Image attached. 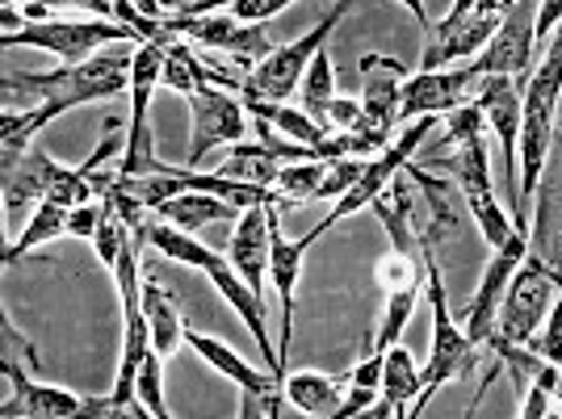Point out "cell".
Returning <instances> with one entry per match:
<instances>
[{"label":"cell","mask_w":562,"mask_h":419,"mask_svg":"<svg viewBox=\"0 0 562 419\" xmlns=\"http://www.w3.org/2000/svg\"><path fill=\"white\" fill-rule=\"evenodd\" d=\"M559 294H562V269L550 264L541 252H529V257L520 260V269L513 273V281H508V290H504L495 331L508 336V340H520V344H533L538 331L546 327V319H550Z\"/></svg>","instance_id":"2"},{"label":"cell","mask_w":562,"mask_h":419,"mask_svg":"<svg viewBox=\"0 0 562 419\" xmlns=\"http://www.w3.org/2000/svg\"><path fill=\"white\" fill-rule=\"evenodd\" d=\"M206 278H211V285L218 290V298L239 315V324L252 331V340L260 344V356H265V370L278 373L281 386H285V370H281V356H278V349H273V340H269V324H265V303H260V294L235 273L232 257L223 260V264H214Z\"/></svg>","instance_id":"17"},{"label":"cell","mask_w":562,"mask_h":419,"mask_svg":"<svg viewBox=\"0 0 562 419\" xmlns=\"http://www.w3.org/2000/svg\"><path fill=\"white\" fill-rule=\"evenodd\" d=\"M504 22V4L499 0H483L474 13H467L462 22H432L428 25V43H424L420 68L437 71L446 64H470L479 50L495 38V30Z\"/></svg>","instance_id":"11"},{"label":"cell","mask_w":562,"mask_h":419,"mask_svg":"<svg viewBox=\"0 0 562 419\" xmlns=\"http://www.w3.org/2000/svg\"><path fill=\"white\" fill-rule=\"evenodd\" d=\"M554 403H562V377H559V390H554Z\"/></svg>","instance_id":"39"},{"label":"cell","mask_w":562,"mask_h":419,"mask_svg":"<svg viewBox=\"0 0 562 419\" xmlns=\"http://www.w3.org/2000/svg\"><path fill=\"white\" fill-rule=\"evenodd\" d=\"M269 210L273 206H248L235 218L232 231V269L248 281L252 290H265V273H269Z\"/></svg>","instance_id":"20"},{"label":"cell","mask_w":562,"mask_h":419,"mask_svg":"<svg viewBox=\"0 0 562 419\" xmlns=\"http://www.w3.org/2000/svg\"><path fill=\"white\" fill-rule=\"evenodd\" d=\"M160 365H165V356H160V352H147L139 365V377H135V398L147 407V416L151 419L172 416L165 403V377H160Z\"/></svg>","instance_id":"32"},{"label":"cell","mask_w":562,"mask_h":419,"mask_svg":"<svg viewBox=\"0 0 562 419\" xmlns=\"http://www.w3.org/2000/svg\"><path fill=\"white\" fill-rule=\"evenodd\" d=\"M479 4H483V0H453V4H449V13H446V22H462V18L474 13Z\"/></svg>","instance_id":"37"},{"label":"cell","mask_w":562,"mask_h":419,"mask_svg":"<svg viewBox=\"0 0 562 419\" xmlns=\"http://www.w3.org/2000/svg\"><path fill=\"white\" fill-rule=\"evenodd\" d=\"M398 4H403V9H407L416 22H420L424 34H428V9H424V0H398Z\"/></svg>","instance_id":"38"},{"label":"cell","mask_w":562,"mask_h":419,"mask_svg":"<svg viewBox=\"0 0 562 419\" xmlns=\"http://www.w3.org/2000/svg\"><path fill=\"white\" fill-rule=\"evenodd\" d=\"M516 403H520V407H516V416L520 419H541V416H554V411H559V407H550L554 395H550L546 386H529Z\"/></svg>","instance_id":"34"},{"label":"cell","mask_w":562,"mask_h":419,"mask_svg":"<svg viewBox=\"0 0 562 419\" xmlns=\"http://www.w3.org/2000/svg\"><path fill=\"white\" fill-rule=\"evenodd\" d=\"M538 4L541 0H513L504 9V22L495 38L470 59L474 76H533V50H538Z\"/></svg>","instance_id":"10"},{"label":"cell","mask_w":562,"mask_h":419,"mask_svg":"<svg viewBox=\"0 0 562 419\" xmlns=\"http://www.w3.org/2000/svg\"><path fill=\"white\" fill-rule=\"evenodd\" d=\"M349 373H315L303 370L294 377H285V403H294L303 416L311 419H336L340 403L349 395Z\"/></svg>","instance_id":"22"},{"label":"cell","mask_w":562,"mask_h":419,"mask_svg":"<svg viewBox=\"0 0 562 419\" xmlns=\"http://www.w3.org/2000/svg\"><path fill=\"white\" fill-rule=\"evenodd\" d=\"M382 319H378V336H374V352H386L391 344H398L403 327L412 319V310L420 303V290H395V294H382Z\"/></svg>","instance_id":"31"},{"label":"cell","mask_w":562,"mask_h":419,"mask_svg":"<svg viewBox=\"0 0 562 419\" xmlns=\"http://www.w3.org/2000/svg\"><path fill=\"white\" fill-rule=\"evenodd\" d=\"M278 210L281 206L269 210V278H273V285H278V306H281V344H278V356H281V370H290V365H285V356H290V344H294V290H299L303 257L311 252L315 235L306 231V235H299V239L281 235Z\"/></svg>","instance_id":"14"},{"label":"cell","mask_w":562,"mask_h":419,"mask_svg":"<svg viewBox=\"0 0 562 419\" xmlns=\"http://www.w3.org/2000/svg\"><path fill=\"white\" fill-rule=\"evenodd\" d=\"M424 264H428V306H432V349H428V365L420 370V395L407 407V419H416L432 403L437 390H446L449 382H458L462 373H474L487 361V349H479L467 336V327L453 319L449 310V290L437 264V244L424 239Z\"/></svg>","instance_id":"1"},{"label":"cell","mask_w":562,"mask_h":419,"mask_svg":"<svg viewBox=\"0 0 562 419\" xmlns=\"http://www.w3.org/2000/svg\"><path fill=\"white\" fill-rule=\"evenodd\" d=\"M432 122H437V114L412 117V122L403 126V135L391 139V147H382L378 156H370V160H366V172H361V181H357V185H352L349 193L328 210V218H324V223H315V227H311V235L319 239V235H328L336 223H345V218L361 214L366 206H374L378 197L386 193V185H391L398 172L412 163V156L420 151V143L428 139V131H432Z\"/></svg>","instance_id":"7"},{"label":"cell","mask_w":562,"mask_h":419,"mask_svg":"<svg viewBox=\"0 0 562 419\" xmlns=\"http://www.w3.org/2000/svg\"><path fill=\"white\" fill-rule=\"evenodd\" d=\"M151 214H160L168 223H177V227H186V231H202V227H211V223H235L244 210L235 206V202H223V197H214V193H198V189H186V193H177V197H168L160 206L151 210Z\"/></svg>","instance_id":"24"},{"label":"cell","mask_w":562,"mask_h":419,"mask_svg":"<svg viewBox=\"0 0 562 419\" xmlns=\"http://www.w3.org/2000/svg\"><path fill=\"white\" fill-rule=\"evenodd\" d=\"M143 315H147V331H151V352L160 356H172V352L186 344V319L177 310V298L172 290L160 285V278H147L143 273Z\"/></svg>","instance_id":"23"},{"label":"cell","mask_w":562,"mask_h":419,"mask_svg":"<svg viewBox=\"0 0 562 419\" xmlns=\"http://www.w3.org/2000/svg\"><path fill=\"white\" fill-rule=\"evenodd\" d=\"M281 163L285 160H281L265 139H239V143H232V151H227V160L218 163V172H223V177H235V181H252V185L273 189Z\"/></svg>","instance_id":"26"},{"label":"cell","mask_w":562,"mask_h":419,"mask_svg":"<svg viewBox=\"0 0 562 419\" xmlns=\"http://www.w3.org/2000/svg\"><path fill=\"white\" fill-rule=\"evenodd\" d=\"M168 13H232L239 22H273L294 0H165Z\"/></svg>","instance_id":"28"},{"label":"cell","mask_w":562,"mask_h":419,"mask_svg":"<svg viewBox=\"0 0 562 419\" xmlns=\"http://www.w3.org/2000/svg\"><path fill=\"white\" fill-rule=\"evenodd\" d=\"M525 257H529V231H516L508 244L492 248V264L483 269V281L474 285V298H470V306L462 310V327H467V336L479 349H487V340L495 336V319H499L504 290H508V281H513V273L520 269Z\"/></svg>","instance_id":"12"},{"label":"cell","mask_w":562,"mask_h":419,"mask_svg":"<svg viewBox=\"0 0 562 419\" xmlns=\"http://www.w3.org/2000/svg\"><path fill=\"white\" fill-rule=\"evenodd\" d=\"M143 248H151V252H160V257L177 260V264H189V269H202V273H211L214 264H223V252H214L206 248L202 239H193V231L186 227H177V223H168L160 214H147L143 218V227L135 231Z\"/></svg>","instance_id":"21"},{"label":"cell","mask_w":562,"mask_h":419,"mask_svg":"<svg viewBox=\"0 0 562 419\" xmlns=\"http://www.w3.org/2000/svg\"><path fill=\"white\" fill-rule=\"evenodd\" d=\"M165 25L172 38L223 50L239 71H252L260 59L278 50V43L269 38V22H239L232 13H165Z\"/></svg>","instance_id":"4"},{"label":"cell","mask_w":562,"mask_h":419,"mask_svg":"<svg viewBox=\"0 0 562 419\" xmlns=\"http://www.w3.org/2000/svg\"><path fill=\"white\" fill-rule=\"evenodd\" d=\"M487 139H492V135H479V139L458 143V147H449L453 156H449V160H437V163L453 172V185H458L462 202H467L470 214H474V223H479L483 239H487L492 248H499V244H508L520 227L513 223V214H504L499 197H495L492 151H487Z\"/></svg>","instance_id":"5"},{"label":"cell","mask_w":562,"mask_h":419,"mask_svg":"<svg viewBox=\"0 0 562 419\" xmlns=\"http://www.w3.org/2000/svg\"><path fill=\"white\" fill-rule=\"evenodd\" d=\"M68 214L71 210L64 202H55V197H43L34 214H30V223L22 227V235L4 248V269H13L25 252H34V248H43L50 239H59V235H68Z\"/></svg>","instance_id":"25"},{"label":"cell","mask_w":562,"mask_h":419,"mask_svg":"<svg viewBox=\"0 0 562 419\" xmlns=\"http://www.w3.org/2000/svg\"><path fill=\"white\" fill-rule=\"evenodd\" d=\"M499 4H504V9H508V4H513V0H499Z\"/></svg>","instance_id":"40"},{"label":"cell","mask_w":562,"mask_h":419,"mask_svg":"<svg viewBox=\"0 0 562 419\" xmlns=\"http://www.w3.org/2000/svg\"><path fill=\"white\" fill-rule=\"evenodd\" d=\"M0 377H4V403H0V416L4 419H80L85 416V403L89 398L59 390V386H38L30 370L18 365V356L0 352Z\"/></svg>","instance_id":"13"},{"label":"cell","mask_w":562,"mask_h":419,"mask_svg":"<svg viewBox=\"0 0 562 419\" xmlns=\"http://www.w3.org/2000/svg\"><path fill=\"white\" fill-rule=\"evenodd\" d=\"M378 398H382V390H378V386H349V395H345V403H340V416H336V419L366 416Z\"/></svg>","instance_id":"35"},{"label":"cell","mask_w":562,"mask_h":419,"mask_svg":"<svg viewBox=\"0 0 562 419\" xmlns=\"http://www.w3.org/2000/svg\"><path fill=\"white\" fill-rule=\"evenodd\" d=\"M474 71L462 68H437V71H416L403 80L398 89V122H412L424 114H449L474 93Z\"/></svg>","instance_id":"15"},{"label":"cell","mask_w":562,"mask_h":419,"mask_svg":"<svg viewBox=\"0 0 562 419\" xmlns=\"http://www.w3.org/2000/svg\"><path fill=\"white\" fill-rule=\"evenodd\" d=\"M361 76H366V97H361V110L370 117V126L395 139L398 126V89L407 80V68L391 59V55H361Z\"/></svg>","instance_id":"18"},{"label":"cell","mask_w":562,"mask_h":419,"mask_svg":"<svg viewBox=\"0 0 562 419\" xmlns=\"http://www.w3.org/2000/svg\"><path fill=\"white\" fill-rule=\"evenodd\" d=\"M186 344L198 352V356H202L211 370H218L223 377H232L239 390H248V395L265 398V403H269V419L281 416V390H285V386H281V377L273 370H252V365H248V361H244V356H239L235 349H227L218 336L193 331V327L186 331Z\"/></svg>","instance_id":"16"},{"label":"cell","mask_w":562,"mask_h":419,"mask_svg":"<svg viewBox=\"0 0 562 419\" xmlns=\"http://www.w3.org/2000/svg\"><path fill=\"white\" fill-rule=\"evenodd\" d=\"M416 395H420V370L403 344H391L386 361H382V398H391L398 416H407L403 403H416Z\"/></svg>","instance_id":"27"},{"label":"cell","mask_w":562,"mask_h":419,"mask_svg":"<svg viewBox=\"0 0 562 419\" xmlns=\"http://www.w3.org/2000/svg\"><path fill=\"white\" fill-rule=\"evenodd\" d=\"M0 43L50 50V55H59V64H85L105 43L139 47V34L126 30L122 22H101V18H50V22H25L18 34H0Z\"/></svg>","instance_id":"6"},{"label":"cell","mask_w":562,"mask_h":419,"mask_svg":"<svg viewBox=\"0 0 562 419\" xmlns=\"http://www.w3.org/2000/svg\"><path fill=\"white\" fill-rule=\"evenodd\" d=\"M101 218H105V202H101V197H97V202H85V206H71L68 235H76V239H93L97 227H101Z\"/></svg>","instance_id":"33"},{"label":"cell","mask_w":562,"mask_h":419,"mask_svg":"<svg viewBox=\"0 0 562 419\" xmlns=\"http://www.w3.org/2000/svg\"><path fill=\"white\" fill-rule=\"evenodd\" d=\"M349 9H352V0H331L328 18H319V22L306 30L303 38H294V43L278 47L269 59H260L257 68L248 71L244 97H260V101H290L294 89L303 84L311 59L328 47V38L336 34V25L345 22V13H349Z\"/></svg>","instance_id":"3"},{"label":"cell","mask_w":562,"mask_h":419,"mask_svg":"<svg viewBox=\"0 0 562 419\" xmlns=\"http://www.w3.org/2000/svg\"><path fill=\"white\" fill-rule=\"evenodd\" d=\"M0 177H4V214H18L22 206H38L50 193L55 177L64 163L50 160L43 147H25L18 160H0Z\"/></svg>","instance_id":"19"},{"label":"cell","mask_w":562,"mask_h":419,"mask_svg":"<svg viewBox=\"0 0 562 419\" xmlns=\"http://www.w3.org/2000/svg\"><path fill=\"white\" fill-rule=\"evenodd\" d=\"M382 361H386V352H370L357 370H349V382L352 386H378L382 390Z\"/></svg>","instance_id":"36"},{"label":"cell","mask_w":562,"mask_h":419,"mask_svg":"<svg viewBox=\"0 0 562 419\" xmlns=\"http://www.w3.org/2000/svg\"><path fill=\"white\" fill-rule=\"evenodd\" d=\"M324 172H328V160L281 163L278 181H273V193L281 197V206H303V202H315V193H319V185H324Z\"/></svg>","instance_id":"29"},{"label":"cell","mask_w":562,"mask_h":419,"mask_svg":"<svg viewBox=\"0 0 562 419\" xmlns=\"http://www.w3.org/2000/svg\"><path fill=\"white\" fill-rule=\"evenodd\" d=\"M331 101H336V71H331L328 50H319V55L311 59V68H306L303 84H299V105H303L315 122H324V126H328V105H331ZM328 131H331V126H328Z\"/></svg>","instance_id":"30"},{"label":"cell","mask_w":562,"mask_h":419,"mask_svg":"<svg viewBox=\"0 0 562 419\" xmlns=\"http://www.w3.org/2000/svg\"><path fill=\"white\" fill-rule=\"evenodd\" d=\"M189 114H193V143H189L186 168H198L211 151L232 147V143L252 135L244 97L232 93V89H218V84L193 89L189 93Z\"/></svg>","instance_id":"9"},{"label":"cell","mask_w":562,"mask_h":419,"mask_svg":"<svg viewBox=\"0 0 562 419\" xmlns=\"http://www.w3.org/2000/svg\"><path fill=\"white\" fill-rule=\"evenodd\" d=\"M165 47L168 43H139L135 59H131V122H126V151H122V172L126 177H143L156 172V147H151V101L165 76Z\"/></svg>","instance_id":"8"}]
</instances>
